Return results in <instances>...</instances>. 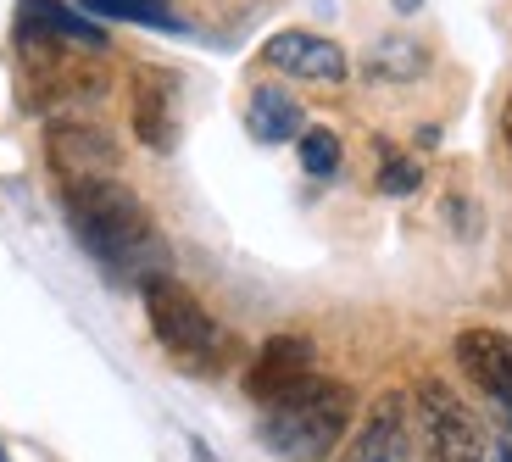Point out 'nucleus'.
Returning <instances> with one entry per match:
<instances>
[{"label":"nucleus","mask_w":512,"mask_h":462,"mask_svg":"<svg viewBox=\"0 0 512 462\" xmlns=\"http://www.w3.org/2000/svg\"><path fill=\"white\" fill-rule=\"evenodd\" d=\"M501 140H507V151H512V95H507V112H501Z\"/></svg>","instance_id":"17"},{"label":"nucleus","mask_w":512,"mask_h":462,"mask_svg":"<svg viewBox=\"0 0 512 462\" xmlns=\"http://www.w3.org/2000/svg\"><path fill=\"white\" fill-rule=\"evenodd\" d=\"M312 340L307 334H273L268 346L256 351V362L245 368V396L256 401V407H273L279 396H290V390H301L312 379Z\"/></svg>","instance_id":"7"},{"label":"nucleus","mask_w":512,"mask_h":462,"mask_svg":"<svg viewBox=\"0 0 512 462\" xmlns=\"http://www.w3.org/2000/svg\"><path fill=\"white\" fill-rule=\"evenodd\" d=\"M0 462H6V451H0Z\"/></svg>","instance_id":"20"},{"label":"nucleus","mask_w":512,"mask_h":462,"mask_svg":"<svg viewBox=\"0 0 512 462\" xmlns=\"http://www.w3.org/2000/svg\"><path fill=\"white\" fill-rule=\"evenodd\" d=\"M301 167H307L312 179H329L334 167H340V134L334 129H301Z\"/></svg>","instance_id":"15"},{"label":"nucleus","mask_w":512,"mask_h":462,"mask_svg":"<svg viewBox=\"0 0 512 462\" xmlns=\"http://www.w3.org/2000/svg\"><path fill=\"white\" fill-rule=\"evenodd\" d=\"M245 129L256 134L262 145H284V140H301V106L290 101L284 90H273V84H262V90H251V106H245Z\"/></svg>","instance_id":"12"},{"label":"nucleus","mask_w":512,"mask_h":462,"mask_svg":"<svg viewBox=\"0 0 512 462\" xmlns=\"http://www.w3.org/2000/svg\"><path fill=\"white\" fill-rule=\"evenodd\" d=\"M457 362L479 385V396L501 412V424L512 429V334L501 329H462L457 334Z\"/></svg>","instance_id":"6"},{"label":"nucleus","mask_w":512,"mask_h":462,"mask_svg":"<svg viewBox=\"0 0 512 462\" xmlns=\"http://www.w3.org/2000/svg\"><path fill=\"white\" fill-rule=\"evenodd\" d=\"M23 39H45V45H67V51H106V28L90 23V12L78 17L62 0H28L23 6Z\"/></svg>","instance_id":"11"},{"label":"nucleus","mask_w":512,"mask_h":462,"mask_svg":"<svg viewBox=\"0 0 512 462\" xmlns=\"http://www.w3.org/2000/svg\"><path fill=\"white\" fill-rule=\"evenodd\" d=\"M262 56H268V67H279L290 78H307V84H346V73H351L346 51L329 34H312V28H284V34H273L262 45Z\"/></svg>","instance_id":"8"},{"label":"nucleus","mask_w":512,"mask_h":462,"mask_svg":"<svg viewBox=\"0 0 512 462\" xmlns=\"http://www.w3.org/2000/svg\"><path fill=\"white\" fill-rule=\"evenodd\" d=\"M418 162H407V156H384V167H379V190L384 195H412L418 190Z\"/></svg>","instance_id":"16"},{"label":"nucleus","mask_w":512,"mask_h":462,"mask_svg":"<svg viewBox=\"0 0 512 462\" xmlns=\"http://www.w3.org/2000/svg\"><path fill=\"white\" fill-rule=\"evenodd\" d=\"M134 134L145 151H173L179 145V90L162 67H140L134 73Z\"/></svg>","instance_id":"9"},{"label":"nucleus","mask_w":512,"mask_h":462,"mask_svg":"<svg viewBox=\"0 0 512 462\" xmlns=\"http://www.w3.org/2000/svg\"><path fill=\"white\" fill-rule=\"evenodd\" d=\"M485 462H512V446H490V457Z\"/></svg>","instance_id":"18"},{"label":"nucleus","mask_w":512,"mask_h":462,"mask_svg":"<svg viewBox=\"0 0 512 462\" xmlns=\"http://www.w3.org/2000/svg\"><path fill=\"white\" fill-rule=\"evenodd\" d=\"M90 17H112V23H145V28H179V17L162 0H78Z\"/></svg>","instance_id":"14"},{"label":"nucleus","mask_w":512,"mask_h":462,"mask_svg":"<svg viewBox=\"0 0 512 462\" xmlns=\"http://www.w3.org/2000/svg\"><path fill=\"white\" fill-rule=\"evenodd\" d=\"M45 156H51L56 179H95V173H117V145L90 123H56L45 134Z\"/></svg>","instance_id":"10"},{"label":"nucleus","mask_w":512,"mask_h":462,"mask_svg":"<svg viewBox=\"0 0 512 462\" xmlns=\"http://www.w3.org/2000/svg\"><path fill=\"white\" fill-rule=\"evenodd\" d=\"M412 418H418V446L423 462H485V429L440 379H418L412 390Z\"/></svg>","instance_id":"4"},{"label":"nucleus","mask_w":512,"mask_h":462,"mask_svg":"<svg viewBox=\"0 0 512 462\" xmlns=\"http://www.w3.org/2000/svg\"><path fill=\"white\" fill-rule=\"evenodd\" d=\"M346 424H351V390L340 379L312 373L301 390L262 407V446L279 462H329L346 446Z\"/></svg>","instance_id":"2"},{"label":"nucleus","mask_w":512,"mask_h":462,"mask_svg":"<svg viewBox=\"0 0 512 462\" xmlns=\"http://www.w3.org/2000/svg\"><path fill=\"white\" fill-rule=\"evenodd\" d=\"M423 45L418 39H401V34H390V39H379L368 51V78H379V84H401V78H418L423 73Z\"/></svg>","instance_id":"13"},{"label":"nucleus","mask_w":512,"mask_h":462,"mask_svg":"<svg viewBox=\"0 0 512 462\" xmlns=\"http://www.w3.org/2000/svg\"><path fill=\"white\" fill-rule=\"evenodd\" d=\"M423 0H396V12H418Z\"/></svg>","instance_id":"19"},{"label":"nucleus","mask_w":512,"mask_h":462,"mask_svg":"<svg viewBox=\"0 0 512 462\" xmlns=\"http://www.w3.org/2000/svg\"><path fill=\"white\" fill-rule=\"evenodd\" d=\"M140 296H145V318H151V334L162 340L167 357L179 362V368H201V373L218 368L223 351H229V340H223L218 318H212V312H206L179 279L156 273V279L140 284Z\"/></svg>","instance_id":"3"},{"label":"nucleus","mask_w":512,"mask_h":462,"mask_svg":"<svg viewBox=\"0 0 512 462\" xmlns=\"http://www.w3.org/2000/svg\"><path fill=\"white\" fill-rule=\"evenodd\" d=\"M340 462H412V396L384 390L357 435L340 446Z\"/></svg>","instance_id":"5"},{"label":"nucleus","mask_w":512,"mask_h":462,"mask_svg":"<svg viewBox=\"0 0 512 462\" xmlns=\"http://www.w3.org/2000/svg\"><path fill=\"white\" fill-rule=\"evenodd\" d=\"M62 212L73 223L78 245L117 279H156L167 268L162 234H156L151 212L123 179L95 173V179H67L62 184Z\"/></svg>","instance_id":"1"}]
</instances>
